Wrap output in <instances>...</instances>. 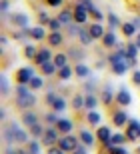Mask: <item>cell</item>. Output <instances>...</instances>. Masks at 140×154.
Instances as JSON below:
<instances>
[{"label":"cell","mask_w":140,"mask_h":154,"mask_svg":"<svg viewBox=\"0 0 140 154\" xmlns=\"http://www.w3.org/2000/svg\"><path fill=\"white\" fill-rule=\"evenodd\" d=\"M22 122L30 128V126H34L36 122H38V116H36V112H32V110H26L22 114Z\"/></svg>","instance_id":"52a82bcc"},{"label":"cell","mask_w":140,"mask_h":154,"mask_svg":"<svg viewBox=\"0 0 140 154\" xmlns=\"http://www.w3.org/2000/svg\"><path fill=\"white\" fill-rule=\"evenodd\" d=\"M116 100H118L120 104H130V92L126 90V88H120V92H118Z\"/></svg>","instance_id":"9a60e30c"},{"label":"cell","mask_w":140,"mask_h":154,"mask_svg":"<svg viewBox=\"0 0 140 154\" xmlns=\"http://www.w3.org/2000/svg\"><path fill=\"white\" fill-rule=\"evenodd\" d=\"M126 138L128 140H138L140 138V122L138 120H130L128 128H126Z\"/></svg>","instance_id":"277c9868"},{"label":"cell","mask_w":140,"mask_h":154,"mask_svg":"<svg viewBox=\"0 0 140 154\" xmlns=\"http://www.w3.org/2000/svg\"><path fill=\"white\" fill-rule=\"evenodd\" d=\"M56 128H58V130H62L64 134H66V132L72 130V122H70V120H66V118H60L58 122H56Z\"/></svg>","instance_id":"30bf717a"},{"label":"cell","mask_w":140,"mask_h":154,"mask_svg":"<svg viewBox=\"0 0 140 154\" xmlns=\"http://www.w3.org/2000/svg\"><path fill=\"white\" fill-rule=\"evenodd\" d=\"M58 20L62 22V26H68V24H70V22L74 20V14H72V12H68V10H64V12H60Z\"/></svg>","instance_id":"5bb4252c"},{"label":"cell","mask_w":140,"mask_h":154,"mask_svg":"<svg viewBox=\"0 0 140 154\" xmlns=\"http://www.w3.org/2000/svg\"><path fill=\"white\" fill-rule=\"evenodd\" d=\"M80 138H82V142L86 144V146H92V142H94L92 134H90V132H86V130H82V132H80Z\"/></svg>","instance_id":"83f0119b"},{"label":"cell","mask_w":140,"mask_h":154,"mask_svg":"<svg viewBox=\"0 0 140 154\" xmlns=\"http://www.w3.org/2000/svg\"><path fill=\"white\" fill-rule=\"evenodd\" d=\"M74 22L76 24H84L86 22V8L76 6V10H74Z\"/></svg>","instance_id":"9c48e42d"},{"label":"cell","mask_w":140,"mask_h":154,"mask_svg":"<svg viewBox=\"0 0 140 154\" xmlns=\"http://www.w3.org/2000/svg\"><path fill=\"white\" fill-rule=\"evenodd\" d=\"M132 24H134L136 28H140V18H134V20H132Z\"/></svg>","instance_id":"f5cc1de1"},{"label":"cell","mask_w":140,"mask_h":154,"mask_svg":"<svg viewBox=\"0 0 140 154\" xmlns=\"http://www.w3.org/2000/svg\"><path fill=\"white\" fill-rule=\"evenodd\" d=\"M46 22H50L48 16H46V14H40V24H46Z\"/></svg>","instance_id":"f907efd6"},{"label":"cell","mask_w":140,"mask_h":154,"mask_svg":"<svg viewBox=\"0 0 140 154\" xmlns=\"http://www.w3.org/2000/svg\"><path fill=\"white\" fill-rule=\"evenodd\" d=\"M124 52H126V56H130V58H136V54H138V46H136V42H134V44H128Z\"/></svg>","instance_id":"f1b7e54d"},{"label":"cell","mask_w":140,"mask_h":154,"mask_svg":"<svg viewBox=\"0 0 140 154\" xmlns=\"http://www.w3.org/2000/svg\"><path fill=\"white\" fill-rule=\"evenodd\" d=\"M52 62L56 64V68L60 70V68H64V66H66V62H68V56H66V54H56V56L52 58Z\"/></svg>","instance_id":"4fadbf2b"},{"label":"cell","mask_w":140,"mask_h":154,"mask_svg":"<svg viewBox=\"0 0 140 154\" xmlns=\"http://www.w3.org/2000/svg\"><path fill=\"white\" fill-rule=\"evenodd\" d=\"M30 88H34V90L42 88V78H36V76H34V78L30 80Z\"/></svg>","instance_id":"d590c367"},{"label":"cell","mask_w":140,"mask_h":154,"mask_svg":"<svg viewBox=\"0 0 140 154\" xmlns=\"http://www.w3.org/2000/svg\"><path fill=\"white\" fill-rule=\"evenodd\" d=\"M2 10H8V0H2Z\"/></svg>","instance_id":"db71d44e"},{"label":"cell","mask_w":140,"mask_h":154,"mask_svg":"<svg viewBox=\"0 0 140 154\" xmlns=\"http://www.w3.org/2000/svg\"><path fill=\"white\" fill-rule=\"evenodd\" d=\"M108 152L110 154H128L124 148H120V146H108Z\"/></svg>","instance_id":"8d00e7d4"},{"label":"cell","mask_w":140,"mask_h":154,"mask_svg":"<svg viewBox=\"0 0 140 154\" xmlns=\"http://www.w3.org/2000/svg\"><path fill=\"white\" fill-rule=\"evenodd\" d=\"M88 122L90 124H98V122H100V114H98L96 110H90L88 112Z\"/></svg>","instance_id":"1f68e13d"},{"label":"cell","mask_w":140,"mask_h":154,"mask_svg":"<svg viewBox=\"0 0 140 154\" xmlns=\"http://www.w3.org/2000/svg\"><path fill=\"white\" fill-rule=\"evenodd\" d=\"M76 76H80V78H84V76H88L90 74V68L86 66V64H76Z\"/></svg>","instance_id":"ffe728a7"},{"label":"cell","mask_w":140,"mask_h":154,"mask_svg":"<svg viewBox=\"0 0 140 154\" xmlns=\"http://www.w3.org/2000/svg\"><path fill=\"white\" fill-rule=\"evenodd\" d=\"M50 60H52L50 50H38V54H36V64H38V66H42V64H46V62H50Z\"/></svg>","instance_id":"ba28073f"},{"label":"cell","mask_w":140,"mask_h":154,"mask_svg":"<svg viewBox=\"0 0 140 154\" xmlns=\"http://www.w3.org/2000/svg\"><path fill=\"white\" fill-rule=\"evenodd\" d=\"M110 128H106V126H102V128H98V138H100L104 144H108V140H110Z\"/></svg>","instance_id":"e0dca14e"},{"label":"cell","mask_w":140,"mask_h":154,"mask_svg":"<svg viewBox=\"0 0 140 154\" xmlns=\"http://www.w3.org/2000/svg\"><path fill=\"white\" fill-rule=\"evenodd\" d=\"M44 128H42V126L38 124V122H36V124L34 126H30V134H32V136H36V138H40V136H44Z\"/></svg>","instance_id":"603a6c76"},{"label":"cell","mask_w":140,"mask_h":154,"mask_svg":"<svg viewBox=\"0 0 140 154\" xmlns=\"http://www.w3.org/2000/svg\"><path fill=\"white\" fill-rule=\"evenodd\" d=\"M56 98H58V96H54V94H48V96H46V102H48V104H50V106H52V104H54V100H56Z\"/></svg>","instance_id":"c3c4849f"},{"label":"cell","mask_w":140,"mask_h":154,"mask_svg":"<svg viewBox=\"0 0 140 154\" xmlns=\"http://www.w3.org/2000/svg\"><path fill=\"white\" fill-rule=\"evenodd\" d=\"M102 100H104V104H110L112 100H114V96H112V88H110V84H106L104 88H102Z\"/></svg>","instance_id":"2e32d148"},{"label":"cell","mask_w":140,"mask_h":154,"mask_svg":"<svg viewBox=\"0 0 140 154\" xmlns=\"http://www.w3.org/2000/svg\"><path fill=\"white\" fill-rule=\"evenodd\" d=\"M90 14H92V16H94V20H96V22H100V20H102V16H100V12L96 10V8H92V10H90Z\"/></svg>","instance_id":"b9f144b4"},{"label":"cell","mask_w":140,"mask_h":154,"mask_svg":"<svg viewBox=\"0 0 140 154\" xmlns=\"http://www.w3.org/2000/svg\"><path fill=\"white\" fill-rule=\"evenodd\" d=\"M74 154H86V152H84V148H80V146H78V148L74 150Z\"/></svg>","instance_id":"11a10c76"},{"label":"cell","mask_w":140,"mask_h":154,"mask_svg":"<svg viewBox=\"0 0 140 154\" xmlns=\"http://www.w3.org/2000/svg\"><path fill=\"white\" fill-rule=\"evenodd\" d=\"M108 22H110V26H118V18L114 16V14H110V16H108Z\"/></svg>","instance_id":"f6af8a7d"},{"label":"cell","mask_w":140,"mask_h":154,"mask_svg":"<svg viewBox=\"0 0 140 154\" xmlns=\"http://www.w3.org/2000/svg\"><path fill=\"white\" fill-rule=\"evenodd\" d=\"M114 124L116 126L126 124V112H116V114H114Z\"/></svg>","instance_id":"4316f807"},{"label":"cell","mask_w":140,"mask_h":154,"mask_svg":"<svg viewBox=\"0 0 140 154\" xmlns=\"http://www.w3.org/2000/svg\"><path fill=\"white\" fill-rule=\"evenodd\" d=\"M134 30H136L134 24H130V22H124V24H122V32H124V36H126V38L134 36Z\"/></svg>","instance_id":"d6986e66"},{"label":"cell","mask_w":140,"mask_h":154,"mask_svg":"<svg viewBox=\"0 0 140 154\" xmlns=\"http://www.w3.org/2000/svg\"><path fill=\"white\" fill-rule=\"evenodd\" d=\"M102 40H104V46H114V44H116V36H114L112 30H108L106 34L102 36Z\"/></svg>","instance_id":"ac0fdd59"},{"label":"cell","mask_w":140,"mask_h":154,"mask_svg":"<svg viewBox=\"0 0 140 154\" xmlns=\"http://www.w3.org/2000/svg\"><path fill=\"white\" fill-rule=\"evenodd\" d=\"M60 2H62V0H48V4H50V6H58Z\"/></svg>","instance_id":"816d5d0a"},{"label":"cell","mask_w":140,"mask_h":154,"mask_svg":"<svg viewBox=\"0 0 140 154\" xmlns=\"http://www.w3.org/2000/svg\"><path fill=\"white\" fill-rule=\"evenodd\" d=\"M58 128H46V132H44V136H42V140H44V144L46 146H54L56 142H58Z\"/></svg>","instance_id":"8992f818"},{"label":"cell","mask_w":140,"mask_h":154,"mask_svg":"<svg viewBox=\"0 0 140 154\" xmlns=\"http://www.w3.org/2000/svg\"><path fill=\"white\" fill-rule=\"evenodd\" d=\"M70 76H72V70L68 68V66H64V68H60V78H62V80H68Z\"/></svg>","instance_id":"e575fe53"},{"label":"cell","mask_w":140,"mask_h":154,"mask_svg":"<svg viewBox=\"0 0 140 154\" xmlns=\"http://www.w3.org/2000/svg\"><path fill=\"white\" fill-rule=\"evenodd\" d=\"M84 106H86L88 110H94L96 108V98L92 96V94H88V96H86V100H84Z\"/></svg>","instance_id":"4dcf8cb0"},{"label":"cell","mask_w":140,"mask_h":154,"mask_svg":"<svg viewBox=\"0 0 140 154\" xmlns=\"http://www.w3.org/2000/svg\"><path fill=\"white\" fill-rule=\"evenodd\" d=\"M46 120H48V122H58L60 118H58V116H56L54 112H52V114H48V116H46Z\"/></svg>","instance_id":"7dc6e473"},{"label":"cell","mask_w":140,"mask_h":154,"mask_svg":"<svg viewBox=\"0 0 140 154\" xmlns=\"http://www.w3.org/2000/svg\"><path fill=\"white\" fill-rule=\"evenodd\" d=\"M122 142H124V136H122V134H112L106 146H120Z\"/></svg>","instance_id":"44dd1931"},{"label":"cell","mask_w":140,"mask_h":154,"mask_svg":"<svg viewBox=\"0 0 140 154\" xmlns=\"http://www.w3.org/2000/svg\"><path fill=\"white\" fill-rule=\"evenodd\" d=\"M132 82H134V84H138V86H140V70H136L134 74H132Z\"/></svg>","instance_id":"ee69618b"},{"label":"cell","mask_w":140,"mask_h":154,"mask_svg":"<svg viewBox=\"0 0 140 154\" xmlns=\"http://www.w3.org/2000/svg\"><path fill=\"white\" fill-rule=\"evenodd\" d=\"M30 36H32L34 40H42V38H44V28H42V26L32 28V30H30Z\"/></svg>","instance_id":"cb8c5ba5"},{"label":"cell","mask_w":140,"mask_h":154,"mask_svg":"<svg viewBox=\"0 0 140 154\" xmlns=\"http://www.w3.org/2000/svg\"><path fill=\"white\" fill-rule=\"evenodd\" d=\"M68 32H70V36H76L80 30H76V26H74V24H68Z\"/></svg>","instance_id":"7bdbcfd3"},{"label":"cell","mask_w":140,"mask_h":154,"mask_svg":"<svg viewBox=\"0 0 140 154\" xmlns=\"http://www.w3.org/2000/svg\"><path fill=\"white\" fill-rule=\"evenodd\" d=\"M52 108H54V112H60V110L66 108V102H64V98H56L54 104H52Z\"/></svg>","instance_id":"f546056e"},{"label":"cell","mask_w":140,"mask_h":154,"mask_svg":"<svg viewBox=\"0 0 140 154\" xmlns=\"http://www.w3.org/2000/svg\"><path fill=\"white\" fill-rule=\"evenodd\" d=\"M34 102H36V96L26 88V84L18 86V88H16V104H18V106L24 108V110H28Z\"/></svg>","instance_id":"7a4b0ae2"},{"label":"cell","mask_w":140,"mask_h":154,"mask_svg":"<svg viewBox=\"0 0 140 154\" xmlns=\"http://www.w3.org/2000/svg\"><path fill=\"white\" fill-rule=\"evenodd\" d=\"M24 54H26V58H36L38 50H36L34 46H26V48H24Z\"/></svg>","instance_id":"836d02e7"},{"label":"cell","mask_w":140,"mask_h":154,"mask_svg":"<svg viewBox=\"0 0 140 154\" xmlns=\"http://www.w3.org/2000/svg\"><path fill=\"white\" fill-rule=\"evenodd\" d=\"M0 84H2V96H6V94H8V88H10V86H8V78L2 76V82H0Z\"/></svg>","instance_id":"74e56055"},{"label":"cell","mask_w":140,"mask_h":154,"mask_svg":"<svg viewBox=\"0 0 140 154\" xmlns=\"http://www.w3.org/2000/svg\"><path fill=\"white\" fill-rule=\"evenodd\" d=\"M58 146H60L64 152H74L76 146H78V140H76L74 136H68L66 134V136H62L60 140H58Z\"/></svg>","instance_id":"3957f363"},{"label":"cell","mask_w":140,"mask_h":154,"mask_svg":"<svg viewBox=\"0 0 140 154\" xmlns=\"http://www.w3.org/2000/svg\"><path fill=\"white\" fill-rule=\"evenodd\" d=\"M48 24H50V28L54 30V32H58V28H60V26H62V22H60V20H58V18H56V20H50V22H48Z\"/></svg>","instance_id":"f35d334b"},{"label":"cell","mask_w":140,"mask_h":154,"mask_svg":"<svg viewBox=\"0 0 140 154\" xmlns=\"http://www.w3.org/2000/svg\"><path fill=\"white\" fill-rule=\"evenodd\" d=\"M12 24H16V26H28V18L26 14H12Z\"/></svg>","instance_id":"8fae6325"},{"label":"cell","mask_w":140,"mask_h":154,"mask_svg":"<svg viewBox=\"0 0 140 154\" xmlns=\"http://www.w3.org/2000/svg\"><path fill=\"white\" fill-rule=\"evenodd\" d=\"M90 34H92V38H102L106 32H104V28H102L100 24L96 22V24H92V26H90Z\"/></svg>","instance_id":"7c38bea8"},{"label":"cell","mask_w":140,"mask_h":154,"mask_svg":"<svg viewBox=\"0 0 140 154\" xmlns=\"http://www.w3.org/2000/svg\"><path fill=\"white\" fill-rule=\"evenodd\" d=\"M6 154H20V152H16V150H12V148H8V150H6Z\"/></svg>","instance_id":"9f6ffc18"},{"label":"cell","mask_w":140,"mask_h":154,"mask_svg":"<svg viewBox=\"0 0 140 154\" xmlns=\"http://www.w3.org/2000/svg\"><path fill=\"white\" fill-rule=\"evenodd\" d=\"M94 86H96V80H90L88 84H86V88H88V90L92 92V90H94Z\"/></svg>","instance_id":"681fc988"},{"label":"cell","mask_w":140,"mask_h":154,"mask_svg":"<svg viewBox=\"0 0 140 154\" xmlns=\"http://www.w3.org/2000/svg\"><path fill=\"white\" fill-rule=\"evenodd\" d=\"M48 154H64V150H62L60 146H50V148H48Z\"/></svg>","instance_id":"60d3db41"},{"label":"cell","mask_w":140,"mask_h":154,"mask_svg":"<svg viewBox=\"0 0 140 154\" xmlns=\"http://www.w3.org/2000/svg\"><path fill=\"white\" fill-rule=\"evenodd\" d=\"M4 138H6V142H10V144H24L28 140V134L16 122H10L4 128Z\"/></svg>","instance_id":"6da1fadb"},{"label":"cell","mask_w":140,"mask_h":154,"mask_svg":"<svg viewBox=\"0 0 140 154\" xmlns=\"http://www.w3.org/2000/svg\"><path fill=\"white\" fill-rule=\"evenodd\" d=\"M136 46L140 48V32H138V38H136Z\"/></svg>","instance_id":"6f0895ef"},{"label":"cell","mask_w":140,"mask_h":154,"mask_svg":"<svg viewBox=\"0 0 140 154\" xmlns=\"http://www.w3.org/2000/svg\"><path fill=\"white\" fill-rule=\"evenodd\" d=\"M40 68H42V72H44L46 76H50V74H54V72H56V64H54V62H52V60H50V62L42 64Z\"/></svg>","instance_id":"7402d4cb"},{"label":"cell","mask_w":140,"mask_h":154,"mask_svg":"<svg viewBox=\"0 0 140 154\" xmlns=\"http://www.w3.org/2000/svg\"><path fill=\"white\" fill-rule=\"evenodd\" d=\"M28 150H30V154H38V150H40L38 142H30V146H28Z\"/></svg>","instance_id":"ab89813d"},{"label":"cell","mask_w":140,"mask_h":154,"mask_svg":"<svg viewBox=\"0 0 140 154\" xmlns=\"http://www.w3.org/2000/svg\"><path fill=\"white\" fill-rule=\"evenodd\" d=\"M48 42H50L52 46H58V44H62V34H60V32H52V34L48 36Z\"/></svg>","instance_id":"484cf974"},{"label":"cell","mask_w":140,"mask_h":154,"mask_svg":"<svg viewBox=\"0 0 140 154\" xmlns=\"http://www.w3.org/2000/svg\"><path fill=\"white\" fill-rule=\"evenodd\" d=\"M70 56L72 58H82V52H78L76 48H72V50H70Z\"/></svg>","instance_id":"bcb514c9"},{"label":"cell","mask_w":140,"mask_h":154,"mask_svg":"<svg viewBox=\"0 0 140 154\" xmlns=\"http://www.w3.org/2000/svg\"><path fill=\"white\" fill-rule=\"evenodd\" d=\"M34 78L32 68H20L16 72V82L18 84H30V80Z\"/></svg>","instance_id":"5b68a950"},{"label":"cell","mask_w":140,"mask_h":154,"mask_svg":"<svg viewBox=\"0 0 140 154\" xmlns=\"http://www.w3.org/2000/svg\"><path fill=\"white\" fill-rule=\"evenodd\" d=\"M78 36H80V40H82V44H90L92 42V34H90V30H80L78 32Z\"/></svg>","instance_id":"d4e9b609"},{"label":"cell","mask_w":140,"mask_h":154,"mask_svg":"<svg viewBox=\"0 0 140 154\" xmlns=\"http://www.w3.org/2000/svg\"><path fill=\"white\" fill-rule=\"evenodd\" d=\"M138 154H140V146H138Z\"/></svg>","instance_id":"680465c9"},{"label":"cell","mask_w":140,"mask_h":154,"mask_svg":"<svg viewBox=\"0 0 140 154\" xmlns=\"http://www.w3.org/2000/svg\"><path fill=\"white\" fill-rule=\"evenodd\" d=\"M84 100H86V96H74L72 106H74L76 110H78V108H82V106H84Z\"/></svg>","instance_id":"d6a6232c"}]
</instances>
